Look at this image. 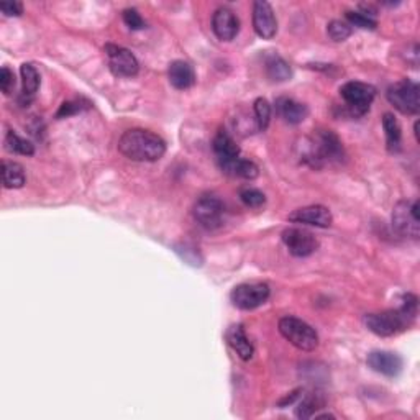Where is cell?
Returning a JSON list of instances; mask_svg holds the SVG:
<instances>
[{"label":"cell","mask_w":420,"mask_h":420,"mask_svg":"<svg viewBox=\"0 0 420 420\" xmlns=\"http://www.w3.org/2000/svg\"><path fill=\"white\" fill-rule=\"evenodd\" d=\"M417 317V297L406 294L402 297V306L396 311L365 316V325L377 337H394L406 332Z\"/></svg>","instance_id":"obj_1"},{"label":"cell","mask_w":420,"mask_h":420,"mask_svg":"<svg viewBox=\"0 0 420 420\" xmlns=\"http://www.w3.org/2000/svg\"><path fill=\"white\" fill-rule=\"evenodd\" d=\"M119 150L131 161L153 163L166 153V143L156 133L143 129L126 130L119 140Z\"/></svg>","instance_id":"obj_2"},{"label":"cell","mask_w":420,"mask_h":420,"mask_svg":"<svg viewBox=\"0 0 420 420\" xmlns=\"http://www.w3.org/2000/svg\"><path fill=\"white\" fill-rule=\"evenodd\" d=\"M345 158L343 145L332 130H318L311 138L304 159L313 168H321L327 163H342Z\"/></svg>","instance_id":"obj_3"},{"label":"cell","mask_w":420,"mask_h":420,"mask_svg":"<svg viewBox=\"0 0 420 420\" xmlns=\"http://www.w3.org/2000/svg\"><path fill=\"white\" fill-rule=\"evenodd\" d=\"M279 333L288 342L302 352H313L318 347V335L316 328L297 317H283L279 321Z\"/></svg>","instance_id":"obj_4"},{"label":"cell","mask_w":420,"mask_h":420,"mask_svg":"<svg viewBox=\"0 0 420 420\" xmlns=\"http://www.w3.org/2000/svg\"><path fill=\"white\" fill-rule=\"evenodd\" d=\"M387 100L404 115H416L420 110V87L417 82L402 79L387 89Z\"/></svg>","instance_id":"obj_5"},{"label":"cell","mask_w":420,"mask_h":420,"mask_svg":"<svg viewBox=\"0 0 420 420\" xmlns=\"http://www.w3.org/2000/svg\"><path fill=\"white\" fill-rule=\"evenodd\" d=\"M340 95H342L347 107L352 112V115L361 117L370 110V105L373 104L376 97V89L370 86V84L350 81L340 87Z\"/></svg>","instance_id":"obj_6"},{"label":"cell","mask_w":420,"mask_h":420,"mask_svg":"<svg viewBox=\"0 0 420 420\" xmlns=\"http://www.w3.org/2000/svg\"><path fill=\"white\" fill-rule=\"evenodd\" d=\"M392 225L402 237L419 238L420 219H419V202L401 200L392 210Z\"/></svg>","instance_id":"obj_7"},{"label":"cell","mask_w":420,"mask_h":420,"mask_svg":"<svg viewBox=\"0 0 420 420\" xmlns=\"http://www.w3.org/2000/svg\"><path fill=\"white\" fill-rule=\"evenodd\" d=\"M269 286L264 283L238 284L232 291V304L240 311H253L269 299Z\"/></svg>","instance_id":"obj_8"},{"label":"cell","mask_w":420,"mask_h":420,"mask_svg":"<svg viewBox=\"0 0 420 420\" xmlns=\"http://www.w3.org/2000/svg\"><path fill=\"white\" fill-rule=\"evenodd\" d=\"M105 55L109 60V68L115 76L133 77L140 71V65L130 50L119 45H105Z\"/></svg>","instance_id":"obj_9"},{"label":"cell","mask_w":420,"mask_h":420,"mask_svg":"<svg viewBox=\"0 0 420 420\" xmlns=\"http://www.w3.org/2000/svg\"><path fill=\"white\" fill-rule=\"evenodd\" d=\"M283 242L292 257L297 258L311 257L318 248V240L313 237V233L299 227L286 228L283 232Z\"/></svg>","instance_id":"obj_10"},{"label":"cell","mask_w":420,"mask_h":420,"mask_svg":"<svg viewBox=\"0 0 420 420\" xmlns=\"http://www.w3.org/2000/svg\"><path fill=\"white\" fill-rule=\"evenodd\" d=\"M194 217L200 227L205 230H215L223 222V204L215 195H202L195 202Z\"/></svg>","instance_id":"obj_11"},{"label":"cell","mask_w":420,"mask_h":420,"mask_svg":"<svg viewBox=\"0 0 420 420\" xmlns=\"http://www.w3.org/2000/svg\"><path fill=\"white\" fill-rule=\"evenodd\" d=\"M253 28L263 40H273L278 33V20L268 2L258 0L253 4Z\"/></svg>","instance_id":"obj_12"},{"label":"cell","mask_w":420,"mask_h":420,"mask_svg":"<svg viewBox=\"0 0 420 420\" xmlns=\"http://www.w3.org/2000/svg\"><path fill=\"white\" fill-rule=\"evenodd\" d=\"M289 222L304 223L318 228H327L332 225L333 217L332 212L325 205H307L302 209H297L289 215Z\"/></svg>","instance_id":"obj_13"},{"label":"cell","mask_w":420,"mask_h":420,"mask_svg":"<svg viewBox=\"0 0 420 420\" xmlns=\"http://www.w3.org/2000/svg\"><path fill=\"white\" fill-rule=\"evenodd\" d=\"M212 30L219 40L232 41L240 31V20L230 9H219L212 17Z\"/></svg>","instance_id":"obj_14"},{"label":"cell","mask_w":420,"mask_h":420,"mask_svg":"<svg viewBox=\"0 0 420 420\" xmlns=\"http://www.w3.org/2000/svg\"><path fill=\"white\" fill-rule=\"evenodd\" d=\"M368 366L376 373L394 377L402 371V358L392 352H373L368 355Z\"/></svg>","instance_id":"obj_15"},{"label":"cell","mask_w":420,"mask_h":420,"mask_svg":"<svg viewBox=\"0 0 420 420\" xmlns=\"http://www.w3.org/2000/svg\"><path fill=\"white\" fill-rule=\"evenodd\" d=\"M168 79L171 82V86L178 90L193 87L195 82L194 68L185 61H174L168 69Z\"/></svg>","instance_id":"obj_16"},{"label":"cell","mask_w":420,"mask_h":420,"mask_svg":"<svg viewBox=\"0 0 420 420\" xmlns=\"http://www.w3.org/2000/svg\"><path fill=\"white\" fill-rule=\"evenodd\" d=\"M276 109H278L279 115L283 117L284 122H288L291 125L302 124V122L307 119V115H309V109H307V105L288 97L278 99V102H276Z\"/></svg>","instance_id":"obj_17"},{"label":"cell","mask_w":420,"mask_h":420,"mask_svg":"<svg viewBox=\"0 0 420 420\" xmlns=\"http://www.w3.org/2000/svg\"><path fill=\"white\" fill-rule=\"evenodd\" d=\"M227 342L243 361H248L253 358V345L249 342L247 333H244V328L242 325H233L228 328L227 332Z\"/></svg>","instance_id":"obj_18"},{"label":"cell","mask_w":420,"mask_h":420,"mask_svg":"<svg viewBox=\"0 0 420 420\" xmlns=\"http://www.w3.org/2000/svg\"><path fill=\"white\" fill-rule=\"evenodd\" d=\"M214 151L220 164L230 163L233 159L240 158V148L235 140L225 131H219L214 138Z\"/></svg>","instance_id":"obj_19"},{"label":"cell","mask_w":420,"mask_h":420,"mask_svg":"<svg viewBox=\"0 0 420 420\" xmlns=\"http://www.w3.org/2000/svg\"><path fill=\"white\" fill-rule=\"evenodd\" d=\"M26 183L25 169L15 161H2V184L5 189H20Z\"/></svg>","instance_id":"obj_20"},{"label":"cell","mask_w":420,"mask_h":420,"mask_svg":"<svg viewBox=\"0 0 420 420\" xmlns=\"http://www.w3.org/2000/svg\"><path fill=\"white\" fill-rule=\"evenodd\" d=\"M382 129H384L387 150L391 153H397L401 150L402 129L396 117L392 114H384V117H382Z\"/></svg>","instance_id":"obj_21"},{"label":"cell","mask_w":420,"mask_h":420,"mask_svg":"<svg viewBox=\"0 0 420 420\" xmlns=\"http://www.w3.org/2000/svg\"><path fill=\"white\" fill-rule=\"evenodd\" d=\"M220 168L225 173L232 174V176L242 178V179H249V181L258 178V174H259V169H258L257 164H254L253 161H249V159H243V158H237L230 163L220 164Z\"/></svg>","instance_id":"obj_22"},{"label":"cell","mask_w":420,"mask_h":420,"mask_svg":"<svg viewBox=\"0 0 420 420\" xmlns=\"http://www.w3.org/2000/svg\"><path fill=\"white\" fill-rule=\"evenodd\" d=\"M20 74H22V97L26 99V102H28L30 99L35 97V94L38 92L40 89V74L36 71V68L33 65H30V63H25L20 68Z\"/></svg>","instance_id":"obj_23"},{"label":"cell","mask_w":420,"mask_h":420,"mask_svg":"<svg viewBox=\"0 0 420 420\" xmlns=\"http://www.w3.org/2000/svg\"><path fill=\"white\" fill-rule=\"evenodd\" d=\"M264 69L268 77L274 82H284L289 81L292 77L291 66L281 56H269L268 60H266Z\"/></svg>","instance_id":"obj_24"},{"label":"cell","mask_w":420,"mask_h":420,"mask_svg":"<svg viewBox=\"0 0 420 420\" xmlns=\"http://www.w3.org/2000/svg\"><path fill=\"white\" fill-rule=\"evenodd\" d=\"M5 148L10 153H17V155L23 156H31L35 153V146L31 145L28 140L18 136L15 131H9L7 136H5Z\"/></svg>","instance_id":"obj_25"},{"label":"cell","mask_w":420,"mask_h":420,"mask_svg":"<svg viewBox=\"0 0 420 420\" xmlns=\"http://www.w3.org/2000/svg\"><path fill=\"white\" fill-rule=\"evenodd\" d=\"M253 112H254V122H257V129L259 131H264L269 126V122H271L269 102L263 97L257 99L253 104Z\"/></svg>","instance_id":"obj_26"},{"label":"cell","mask_w":420,"mask_h":420,"mask_svg":"<svg viewBox=\"0 0 420 420\" xmlns=\"http://www.w3.org/2000/svg\"><path fill=\"white\" fill-rule=\"evenodd\" d=\"M327 33L333 41H345L352 36L353 28L352 25L347 22H342V20H332L327 26Z\"/></svg>","instance_id":"obj_27"},{"label":"cell","mask_w":420,"mask_h":420,"mask_svg":"<svg viewBox=\"0 0 420 420\" xmlns=\"http://www.w3.org/2000/svg\"><path fill=\"white\" fill-rule=\"evenodd\" d=\"M321 399L316 396H307L299 402V407L296 409V416L299 419H312L318 409H321Z\"/></svg>","instance_id":"obj_28"},{"label":"cell","mask_w":420,"mask_h":420,"mask_svg":"<svg viewBox=\"0 0 420 420\" xmlns=\"http://www.w3.org/2000/svg\"><path fill=\"white\" fill-rule=\"evenodd\" d=\"M240 199L242 202L249 209H259V207L264 205L266 198L262 190L254 188H244L240 190Z\"/></svg>","instance_id":"obj_29"},{"label":"cell","mask_w":420,"mask_h":420,"mask_svg":"<svg viewBox=\"0 0 420 420\" xmlns=\"http://www.w3.org/2000/svg\"><path fill=\"white\" fill-rule=\"evenodd\" d=\"M347 20L350 25L360 26V28H365V30H375L377 26L376 20L368 17V15L363 12H347Z\"/></svg>","instance_id":"obj_30"},{"label":"cell","mask_w":420,"mask_h":420,"mask_svg":"<svg viewBox=\"0 0 420 420\" xmlns=\"http://www.w3.org/2000/svg\"><path fill=\"white\" fill-rule=\"evenodd\" d=\"M0 89L5 95H10L15 89V74L9 66H4L0 71Z\"/></svg>","instance_id":"obj_31"},{"label":"cell","mask_w":420,"mask_h":420,"mask_svg":"<svg viewBox=\"0 0 420 420\" xmlns=\"http://www.w3.org/2000/svg\"><path fill=\"white\" fill-rule=\"evenodd\" d=\"M124 22L130 30H143L145 28V20L141 18V15L136 12L135 9H126L124 10Z\"/></svg>","instance_id":"obj_32"},{"label":"cell","mask_w":420,"mask_h":420,"mask_svg":"<svg viewBox=\"0 0 420 420\" xmlns=\"http://www.w3.org/2000/svg\"><path fill=\"white\" fill-rule=\"evenodd\" d=\"M81 110H82L81 102H77V100H71V102H65L61 105L60 110H58L56 117L58 119H68V117L79 114Z\"/></svg>","instance_id":"obj_33"},{"label":"cell","mask_w":420,"mask_h":420,"mask_svg":"<svg viewBox=\"0 0 420 420\" xmlns=\"http://www.w3.org/2000/svg\"><path fill=\"white\" fill-rule=\"evenodd\" d=\"M0 10H2L5 17H20L23 14V4L17 2V0H14V2H2L0 4Z\"/></svg>","instance_id":"obj_34"},{"label":"cell","mask_w":420,"mask_h":420,"mask_svg":"<svg viewBox=\"0 0 420 420\" xmlns=\"http://www.w3.org/2000/svg\"><path fill=\"white\" fill-rule=\"evenodd\" d=\"M302 392H304L302 389H294L292 392H289V394H286L283 399H281V401L278 402V406L281 409L292 406V404H294L297 401V399H299L302 396Z\"/></svg>","instance_id":"obj_35"}]
</instances>
